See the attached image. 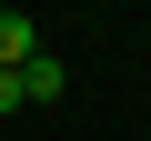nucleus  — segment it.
<instances>
[{
  "label": "nucleus",
  "instance_id": "nucleus-1",
  "mask_svg": "<svg viewBox=\"0 0 151 141\" xmlns=\"http://www.w3.org/2000/svg\"><path fill=\"white\" fill-rule=\"evenodd\" d=\"M10 70H20V101H40V111H50V101L70 91V70H60L50 50H30V60H10Z\"/></svg>",
  "mask_w": 151,
  "mask_h": 141
},
{
  "label": "nucleus",
  "instance_id": "nucleus-2",
  "mask_svg": "<svg viewBox=\"0 0 151 141\" xmlns=\"http://www.w3.org/2000/svg\"><path fill=\"white\" fill-rule=\"evenodd\" d=\"M30 50H40V20H30V10H0V70L30 60Z\"/></svg>",
  "mask_w": 151,
  "mask_h": 141
},
{
  "label": "nucleus",
  "instance_id": "nucleus-3",
  "mask_svg": "<svg viewBox=\"0 0 151 141\" xmlns=\"http://www.w3.org/2000/svg\"><path fill=\"white\" fill-rule=\"evenodd\" d=\"M0 111H20V70H0Z\"/></svg>",
  "mask_w": 151,
  "mask_h": 141
}]
</instances>
